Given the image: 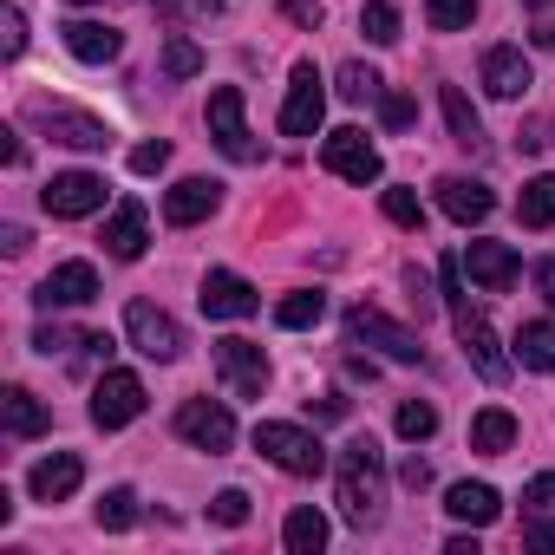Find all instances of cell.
Returning a JSON list of instances; mask_svg holds the SVG:
<instances>
[{
	"instance_id": "c3c4849f",
	"label": "cell",
	"mask_w": 555,
	"mask_h": 555,
	"mask_svg": "<svg viewBox=\"0 0 555 555\" xmlns=\"http://www.w3.org/2000/svg\"><path fill=\"white\" fill-rule=\"evenodd\" d=\"M522 8H555V0H522Z\"/></svg>"
},
{
	"instance_id": "e0dca14e",
	"label": "cell",
	"mask_w": 555,
	"mask_h": 555,
	"mask_svg": "<svg viewBox=\"0 0 555 555\" xmlns=\"http://www.w3.org/2000/svg\"><path fill=\"white\" fill-rule=\"evenodd\" d=\"M79 477H86V464H79L73 451H53V457H40V464L27 470V490H34V503H66V496L79 490Z\"/></svg>"
},
{
	"instance_id": "484cf974",
	"label": "cell",
	"mask_w": 555,
	"mask_h": 555,
	"mask_svg": "<svg viewBox=\"0 0 555 555\" xmlns=\"http://www.w3.org/2000/svg\"><path fill=\"white\" fill-rule=\"evenodd\" d=\"M516 360L535 373H555V321H522L516 327Z\"/></svg>"
},
{
	"instance_id": "30bf717a",
	"label": "cell",
	"mask_w": 555,
	"mask_h": 555,
	"mask_svg": "<svg viewBox=\"0 0 555 555\" xmlns=\"http://www.w3.org/2000/svg\"><path fill=\"white\" fill-rule=\"evenodd\" d=\"M125 334H131V347H138L144 360H177V353H183V327H177L164 308H151V301H131V308H125Z\"/></svg>"
},
{
	"instance_id": "8992f818",
	"label": "cell",
	"mask_w": 555,
	"mask_h": 555,
	"mask_svg": "<svg viewBox=\"0 0 555 555\" xmlns=\"http://www.w3.org/2000/svg\"><path fill=\"white\" fill-rule=\"evenodd\" d=\"M177 438L196 444V451H209V457H222V451L235 444V418H229V405H216V399H183V405H177Z\"/></svg>"
},
{
	"instance_id": "277c9868",
	"label": "cell",
	"mask_w": 555,
	"mask_h": 555,
	"mask_svg": "<svg viewBox=\"0 0 555 555\" xmlns=\"http://www.w3.org/2000/svg\"><path fill=\"white\" fill-rule=\"evenodd\" d=\"M347 340L353 347H379L386 360H399V366H418L425 360V347H418V334L412 327H399L392 314H379V308H347Z\"/></svg>"
},
{
	"instance_id": "52a82bcc",
	"label": "cell",
	"mask_w": 555,
	"mask_h": 555,
	"mask_svg": "<svg viewBox=\"0 0 555 555\" xmlns=\"http://www.w3.org/2000/svg\"><path fill=\"white\" fill-rule=\"evenodd\" d=\"M321 118H327V92H321V73H314V60H301V66H295V79H288L282 131H288V138H314V131H321Z\"/></svg>"
},
{
	"instance_id": "d6986e66",
	"label": "cell",
	"mask_w": 555,
	"mask_h": 555,
	"mask_svg": "<svg viewBox=\"0 0 555 555\" xmlns=\"http://www.w3.org/2000/svg\"><path fill=\"white\" fill-rule=\"evenodd\" d=\"M216 203H222V183H209V177H183V183H177V190L164 196V222L190 229V222L216 216Z\"/></svg>"
},
{
	"instance_id": "83f0119b",
	"label": "cell",
	"mask_w": 555,
	"mask_h": 555,
	"mask_svg": "<svg viewBox=\"0 0 555 555\" xmlns=\"http://www.w3.org/2000/svg\"><path fill=\"white\" fill-rule=\"evenodd\" d=\"M438 105H444V125H451V138H457V144H477V138H483V118H477V105L464 99V86H444V92H438Z\"/></svg>"
},
{
	"instance_id": "8d00e7d4",
	"label": "cell",
	"mask_w": 555,
	"mask_h": 555,
	"mask_svg": "<svg viewBox=\"0 0 555 555\" xmlns=\"http://www.w3.org/2000/svg\"><path fill=\"white\" fill-rule=\"evenodd\" d=\"M27 53V21L21 8H0V60H21Z\"/></svg>"
},
{
	"instance_id": "44dd1931",
	"label": "cell",
	"mask_w": 555,
	"mask_h": 555,
	"mask_svg": "<svg viewBox=\"0 0 555 555\" xmlns=\"http://www.w3.org/2000/svg\"><path fill=\"white\" fill-rule=\"evenodd\" d=\"M66 53H73V60H86V66H105V60H118V53H125V40H118L105 21H73V27H66Z\"/></svg>"
},
{
	"instance_id": "bcb514c9",
	"label": "cell",
	"mask_w": 555,
	"mask_h": 555,
	"mask_svg": "<svg viewBox=\"0 0 555 555\" xmlns=\"http://www.w3.org/2000/svg\"><path fill=\"white\" fill-rule=\"evenodd\" d=\"M535 295L555 308V261H535Z\"/></svg>"
},
{
	"instance_id": "7402d4cb",
	"label": "cell",
	"mask_w": 555,
	"mask_h": 555,
	"mask_svg": "<svg viewBox=\"0 0 555 555\" xmlns=\"http://www.w3.org/2000/svg\"><path fill=\"white\" fill-rule=\"evenodd\" d=\"M0 425H8V438H40L53 425V412L27 386H8V399H0Z\"/></svg>"
},
{
	"instance_id": "ffe728a7",
	"label": "cell",
	"mask_w": 555,
	"mask_h": 555,
	"mask_svg": "<svg viewBox=\"0 0 555 555\" xmlns=\"http://www.w3.org/2000/svg\"><path fill=\"white\" fill-rule=\"evenodd\" d=\"M483 86H490V99H522V92L535 86L522 47H490V53H483Z\"/></svg>"
},
{
	"instance_id": "f35d334b",
	"label": "cell",
	"mask_w": 555,
	"mask_h": 555,
	"mask_svg": "<svg viewBox=\"0 0 555 555\" xmlns=\"http://www.w3.org/2000/svg\"><path fill=\"white\" fill-rule=\"evenodd\" d=\"M379 118H386V125H392V131H405V125H412V118H418V105H412V99H405V92H379Z\"/></svg>"
},
{
	"instance_id": "f546056e",
	"label": "cell",
	"mask_w": 555,
	"mask_h": 555,
	"mask_svg": "<svg viewBox=\"0 0 555 555\" xmlns=\"http://www.w3.org/2000/svg\"><path fill=\"white\" fill-rule=\"evenodd\" d=\"M327 314V295L321 288H301V295H288L282 308H274V321H282V327H314Z\"/></svg>"
},
{
	"instance_id": "ab89813d",
	"label": "cell",
	"mask_w": 555,
	"mask_h": 555,
	"mask_svg": "<svg viewBox=\"0 0 555 555\" xmlns=\"http://www.w3.org/2000/svg\"><path fill=\"white\" fill-rule=\"evenodd\" d=\"M164 164H170V144H164V138H151V144L131 151V170H138V177H157Z\"/></svg>"
},
{
	"instance_id": "60d3db41",
	"label": "cell",
	"mask_w": 555,
	"mask_h": 555,
	"mask_svg": "<svg viewBox=\"0 0 555 555\" xmlns=\"http://www.w3.org/2000/svg\"><path fill=\"white\" fill-rule=\"evenodd\" d=\"M522 503H529V509H555V470L529 477V483H522Z\"/></svg>"
},
{
	"instance_id": "4fadbf2b",
	"label": "cell",
	"mask_w": 555,
	"mask_h": 555,
	"mask_svg": "<svg viewBox=\"0 0 555 555\" xmlns=\"http://www.w3.org/2000/svg\"><path fill=\"white\" fill-rule=\"evenodd\" d=\"M196 301H203L209 321H248V314L261 308V295L242 282V274H229V268H209V274H203V295H196Z\"/></svg>"
},
{
	"instance_id": "7c38bea8",
	"label": "cell",
	"mask_w": 555,
	"mask_h": 555,
	"mask_svg": "<svg viewBox=\"0 0 555 555\" xmlns=\"http://www.w3.org/2000/svg\"><path fill=\"white\" fill-rule=\"evenodd\" d=\"M144 412V379L138 373H105L99 386H92V425L99 431H118V425H131Z\"/></svg>"
},
{
	"instance_id": "d4e9b609",
	"label": "cell",
	"mask_w": 555,
	"mask_h": 555,
	"mask_svg": "<svg viewBox=\"0 0 555 555\" xmlns=\"http://www.w3.org/2000/svg\"><path fill=\"white\" fill-rule=\"evenodd\" d=\"M282 542H288L295 555H321V548H327V516H321L314 503L288 509V522H282Z\"/></svg>"
},
{
	"instance_id": "d6a6232c",
	"label": "cell",
	"mask_w": 555,
	"mask_h": 555,
	"mask_svg": "<svg viewBox=\"0 0 555 555\" xmlns=\"http://www.w3.org/2000/svg\"><path fill=\"white\" fill-rule=\"evenodd\" d=\"M431 431H438V405H425V399H405V405H399V438H405V444H425Z\"/></svg>"
},
{
	"instance_id": "2e32d148",
	"label": "cell",
	"mask_w": 555,
	"mask_h": 555,
	"mask_svg": "<svg viewBox=\"0 0 555 555\" xmlns=\"http://www.w3.org/2000/svg\"><path fill=\"white\" fill-rule=\"evenodd\" d=\"M438 209H444L451 222L477 229V222L496 209V196H490V183H477V177H444V183H438Z\"/></svg>"
},
{
	"instance_id": "5b68a950",
	"label": "cell",
	"mask_w": 555,
	"mask_h": 555,
	"mask_svg": "<svg viewBox=\"0 0 555 555\" xmlns=\"http://www.w3.org/2000/svg\"><path fill=\"white\" fill-rule=\"evenodd\" d=\"M209 138H216V151L235 157V164H255V157H261V144L248 138V118H242V92H235V86H216V92H209Z\"/></svg>"
},
{
	"instance_id": "7bdbcfd3",
	"label": "cell",
	"mask_w": 555,
	"mask_h": 555,
	"mask_svg": "<svg viewBox=\"0 0 555 555\" xmlns=\"http://www.w3.org/2000/svg\"><path fill=\"white\" fill-rule=\"evenodd\" d=\"M282 14L295 21V27H321L327 14H321V0H282Z\"/></svg>"
},
{
	"instance_id": "7a4b0ae2",
	"label": "cell",
	"mask_w": 555,
	"mask_h": 555,
	"mask_svg": "<svg viewBox=\"0 0 555 555\" xmlns=\"http://www.w3.org/2000/svg\"><path fill=\"white\" fill-rule=\"evenodd\" d=\"M255 451H261L274 470H288V477H321V470H327L321 438L301 431V425H288V418H261V425H255Z\"/></svg>"
},
{
	"instance_id": "cb8c5ba5",
	"label": "cell",
	"mask_w": 555,
	"mask_h": 555,
	"mask_svg": "<svg viewBox=\"0 0 555 555\" xmlns=\"http://www.w3.org/2000/svg\"><path fill=\"white\" fill-rule=\"evenodd\" d=\"M516 444V418L503 412V405H483L477 418H470V451H483V457H503Z\"/></svg>"
},
{
	"instance_id": "3957f363",
	"label": "cell",
	"mask_w": 555,
	"mask_h": 555,
	"mask_svg": "<svg viewBox=\"0 0 555 555\" xmlns=\"http://www.w3.org/2000/svg\"><path fill=\"white\" fill-rule=\"evenodd\" d=\"M27 125H40L53 144H73V151H105L112 144V125L79 112V105H60V99H27Z\"/></svg>"
},
{
	"instance_id": "e575fe53",
	"label": "cell",
	"mask_w": 555,
	"mask_h": 555,
	"mask_svg": "<svg viewBox=\"0 0 555 555\" xmlns=\"http://www.w3.org/2000/svg\"><path fill=\"white\" fill-rule=\"evenodd\" d=\"M138 522V496L131 490H105L99 496V529H131Z\"/></svg>"
},
{
	"instance_id": "681fc988",
	"label": "cell",
	"mask_w": 555,
	"mask_h": 555,
	"mask_svg": "<svg viewBox=\"0 0 555 555\" xmlns=\"http://www.w3.org/2000/svg\"><path fill=\"white\" fill-rule=\"evenodd\" d=\"M66 8H92V0H66Z\"/></svg>"
},
{
	"instance_id": "4dcf8cb0",
	"label": "cell",
	"mask_w": 555,
	"mask_h": 555,
	"mask_svg": "<svg viewBox=\"0 0 555 555\" xmlns=\"http://www.w3.org/2000/svg\"><path fill=\"white\" fill-rule=\"evenodd\" d=\"M425 21L431 34H464L477 21V0H425Z\"/></svg>"
},
{
	"instance_id": "ac0fdd59",
	"label": "cell",
	"mask_w": 555,
	"mask_h": 555,
	"mask_svg": "<svg viewBox=\"0 0 555 555\" xmlns=\"http://www.w3.org/2000/svg\"><path fill=\"white\" fill-rule=\"evenodd\" d=\"M464 268H470V282H477L483 295H503V288L516 282V248H503V242H470V248H464Z\"/></svg>"
},
{
	"instance_id": "9a60e30c",
	"label": "cell",
	"mask_w": 555,
	"mask_h": 555,
	"mask_svg": "<svg viewBox=\"0 0 555 555\" xmlns=\"http://www.w3.org/2000/svg\"><path fill=\"white\" fill-rule=\"evenodd\" d=\"M99 242H105V255H112V261H138V255H144V242H151V216H144V203H138V196H125V203L105 216V235H99Z\"/></svg>"
},
{
	"instance_id": "74e56055",
	"label": "cell",
	"mask_w": 555,
	"mask_h": 555,
	"mask_svg": "<svg viewBox=\"0 0 555 555\" xmlns=\"http://www.w3.org/2000/svg\"><path fill=\"white\" fill-rule=\"evenodd\" d=\"M209 516H216L222 529H242V522H248V490H216Z\"/></svg>"
},
{
	"instance_id": "f6af8a7d",
	"label": "cell",
	"mask_w": 555,
	"mask_h": 555,
	"mask_svg": "<svg viewBox=\"0 0 555 555\" xmlns=\"http://www.w3.org/2000/svg\"><path fill=\"white\" fill-rule=\"evenodd\" d=\"M399 483H405V490H425V483H431V464H425V457L412 451V457L399 464Z\"/></svg>"
},
{
	"instance_id": "f1b7e54d",
	"label": "cell",
	"mask_w": 555,
	"mask_h": 555,
	"mask_svg": "<svg viewBox=\"0 0 555 555\" xmlns=\"http://www.w3.org/2000/svg\"><path fill=\"white\" fill-rule=\"evenodd\" d=\"M360 34L373 47H392L399 40V8H392V0H366V8H360Z\"/></svg>"
},
{
	"instance_id": "603a6c76",
	"label": "cell",
	"mask_w": 555,
	"mask_h": 555,
	"mask_svg": "<svg viewBox=\"0 0 555 555\" xmlns=\"http://www.w3.org/2000/svg\"><path fill=\"white\" fill-rule=\"evenodd\" d=\"M444 509H451L457 522H470V529H483V522H496V516H503V496H496L490 483H451V496H444Z\"/></svg>"
},
{
	"instance_id": "d590c367",
	"label": "cell",
	"mask_w": 555,
	"mask_h": 555,
	"mask_svg": "<svg viewBox=\"0 0 555 555\" xmlns=\"http://www.w3.org/2000/svg\"><path fill=\"white\" fill-rule=\"evenodd\" d=\"M379 203H386V216H392L399 229H425V203H418L412 190H386Z\"/></svg>"
},
{
	"instance_id": "b9f144b4",
	"label": "cell",
	"mask_w": 555,
	"mask_h": 555,
	"mask_svg": "<svg viewBox=\"0 0 555 555\" xmlns=\"http://www.w3.org/2000/svg\"><path fill=\"white\" fill-rule=\"evenodd\" d=\"M34 347H40V353H47V360H53V353H66V347H86V340H73V334H66V327H53V321H47V327H40V334H34Z\"/></svg>"
},
{
	"instance_id": "ba28073f",
	"label": "cell",
	"mask_w": 555,
	"mask_h": 555,
	"mask_svg": "<svg viewBox=\"0 0 555 555\" xmlns=\"http://www.w3.org/2000/svg\"><path fill=\"white\" fill-rule=\"evenodd\" d=\"M321 164L334 170V177H347V183H379V151L366 144V131H353V125H340V131H327V144H321Z\"/></svg>"
},
{
	"instance_id": "7dc6e473",
	"label": "cell",
	"mask_w": 555,
	"mask_h": 555,
	"mask_svg": "<svg viewBox=\"0 0 555 555\" xmlns=\"http://www.w3.org/2000/svg\"><path fill=\"white\" fill-rule=\"evenodd\" d=\"M0 248L21 255V248H27V229H21V222H8V229H0Z\"/></svg>"
},
{
	"instance_id": "836d02e7",
	"label": "cell",
	"mask_w": 555,
	"mask_h": 555,
	"mask_svg": "<svg viewBox=\"0 0 555 555\" xmlns=\"http://www.w3.org/2000/svg\"><path fill=\"white\" fill-rule=\"evenodd\" d=\"M164 73H170V79H196V73H203V53H196V40L170 34V47H164Z\"/></svg>"
},
{
	"instance_id": "6da1fadb",
	"label": "cell",
	"mask_w": 555,
	"mask_h": 555,
	"mask_svg": "<svg viewBox=\"0 0 555 555\" xmlns=\"http://www.w3.org/2000/svg\"><path fill=\"white\" fill-rule=\"evenodd\" d=\"M334 490H340V516L353 529H373L379 509H386V464H379V444L373 438H353L334 464Z\"/></svg>"
},
{
	"instance_id": "9c48e42d",
	"label": "cell",
	"mask_w": 555,
	"mask_h": 555,
	"mask_svg": "<svg viewBox=\"0 0 555 555\" xmlns=\"http://www.w3.org/2000/svg\"><path fill=\"white\" fill-rule=\"evenodd\" d=\"M40 203H47V216H60V222L99 216V209H105V177H92V170H60V177L40 190Z\"/></svg>"
},
{
	"instance_id": "1f68e13d",
	"label": "cell",
	"mask_w": 555,
	"mask_h": 555,
	"mask_svg": "<svg viewBox=\"0 0 555 555\" xmlns=\"http://www.w3.org/2000/svg\"><path fill=\"white\" fill-rule=\"evenodd\" d=\"M379 92H386V79H379L373 66H360V60L340 66V99H347V105H366V99H379Z\"/></svg>"
},
{
	"instance_id": "5bb4252c",
	"label": "cell",
	"mask_w": 555,
	"mask_h": 555,
	"mask_svg": "<svg viewBox=\"0 0 555 555\" xmlns=\"http://www.w3.org/2000/svg\"><path fill=\"white\" fill-rule=\"evenodd\" d=\"M47 314L53 308H86V301H99V268L92 261H60L47 282H40V295H34Z\"/></svg>"
},
{
	"instance_id": "ee69618b",
	"label": "cell",
	"mask_w": 555,
	"mask_h": 555,
	"mask_svg": "<svg viewBox=\"0 0 555 555\" xmlns=\"http://www.w3.org/2000/svg\"><path fill=\"white\" fill-rule=\"evenodd\" d=\"M522 542H529V548H542V555H555V516H535V522L522 529Z\"/></svg>"
},
{
	"instance_id": "8fae6325",
	"label": "cell",
	"mask_w": 555,
	"mask_h": 555,
	"mask_svg": "<svg viewBox=\"0 0 555 555\" xmlns=\"http://www.w3.org/2000/svg\"><path fill=\"white\" fill-rule=\"evenodd\" d=\"M216 373H222V386H229L235 399H261V386H268V353H261L255 340H216Z\"/></svg>"
},
{
	"instance_id": "4316f807",
	"label": "cell",
	"mask_w": 555,
	"mask_h": 555,
	"mask_svg": "<svg viewBox=\"0 0 555 555\" xmlns=\"http://www.w3.org/2000/svg\"><path fill=\"white\" fill-rule=\"evenodd\" d=\"M516 216L522 229H555V177H529L516 196Z\"/></svg>"
}]
</instances>
